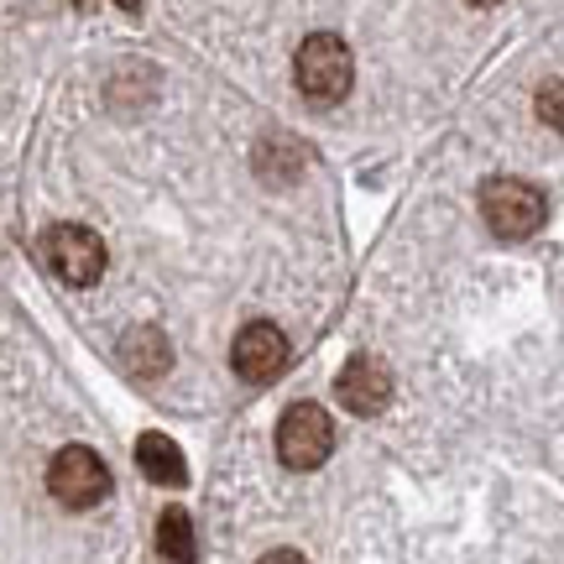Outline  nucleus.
<instances>
[{
  "mask_svg": "<svg viewBox=\"0 0 564 564\" xmlns=\"http://www.w3.org/2000/svg\"><path fill=\"white\" fill-rule=\"evenodd\" d=\"M121 6H126V11H137V6H141V0H121Z\"/></svg>",
  "mask_w": 564,
  "mask_h": 564,
  "instance_id": "obj_14",
  "label": "nucleus"
},
{
  "mask_svg": "<svg viewBox=\"0 0 564 564\" xmlns=\"http://www.w3.org/2000/svg\"><path fill=\"white\" fill-rule=\"evenodd\" d=\"M335 449V423L319 403H293L278 419V460L288 470H319Z\"/></svg>",
  "mask_w": 564,
  "mask_h": 564,
  "instance_id": "obj_3",
  "label": "nucleus"
},
{
  "mask_svg": "<svg viewBox=\"0 0 564 564\" xmlns=\"http://www.w3.org/2000/svg\"><path fill=\"white\" fill-rule=\"evenodd\" d=\"M257 564H308V560H303L299 549H272V554H262Z\"/></svg>",
  "mask_w": 564,
  "mask_h": 564,
  "instance_id": "obj_12",
  "label": "nucleus"
},
{
  "mask_svg": "<svg viewBox=\"0 0 564 564\" xmlns=\"http://www.w3.org/2000/svg\"><path fill=\"white\" fill-rule=\"evenodd\" d=\"M288 361H293V345H288V335H282L278 324H267V319H251L236 335V345H230V366L251 387L278 382L282 371H288Z\"/></svg>",
  "mask_w": 564,
  "mask_h": 564,
  "instance_id": "obj_6",
  "label": "nucleus"
},
{
  "mask_svg": "<svg viewBox=\"0 0 564 564\" xmlns=\"http://www.w3.org/2000/svg\"><path fill=\"white\" fill-rule=\"evenodd\" d=\"M158 554L167 564H199V539H194V518L183 507H167L158 518Z\"/></svg>",
  "mask_w": 564,
  "mask_h": 564,
  "instance_id": "obj_10",
  "label": "nucleus"
},
{
  "mask_svg": "<svg viewBox=\"0 0 564 564\" xmlns=\"http://www.w3.org/2000/svg\"><path fill=\"white\" fill-rule=\"evenodd\" d=\"M335 403L356 419H377L387 403H392V371L377 356H350L345 371L335 377Z\"/></svg>",
  "mask_w": 564,
  "mask_h": 564,
  "instance_id": "obj_7",
  "label": "nucleus"
},
{
  "mask_svg": "<svg viewBox=\"0 0 564 564\" xmlns=\"http://www.w3.org/2000/svg\"><path fill=\"white\" fill-rule=\"evenodd\" d=\"M42 257L58 272L68 288H95L105 278V241L89 230V225H53L47 241H42Z\"/></svg>",
  "mask_w": 564,
  "mask_h": 564,
  "instance_id": "obj_5",
  "label": "nucleus"
},
{
  "mask_svg": "<svg viewBox=\"0 0 564 564\" xmlns=\"http://www.w3.org/2000/svg\"><path fill=\"white\" fill-rule=\"evenodd\" d=\"M293 79H299L303 100L340 105L350 95V84H356V58L335 32H314V37H303L299 58H293Z\"/></svg>",
  "mask_w": 564,
  "mask_h": 564,
  "instance_id": "obj_1",
  "label": "nucleus"
},
{
  "mask_svg": "<svg viewBox=\"0 0 564 564\" xmlns=\"http://www.w3.org/2000/svg\"><path fill=\"white\" fill-rule=\"evenodd\" d=\"M47 491H53V502H63L68 512H84V507L105 502V491H110V470L95 449H84V444H68L53 455L47 465Z\"/></svg>",
  "mask_w": 564,
  "mask_h": 564,
  "instance_id": "obj_4",
  "label": "nucleus"
},
{
  "mask_svg": "<svg viewBox=\"0 0 564 564\" xmlns=\"http://www.w3.org/2000/svg\"><path fill=\"white\" fill-rule=\"evenodd\" d=\"M137 470L152 486H183L188 481V460L167 434H141L137 440Z\"/></svg>",
  "mask_w": 564,
  "mask_h": 564,
  "instance_id": "obj_9",
  "label": "nucleus"
},
{
  "mask_svg": "<svg viewBox=\"0 0 564 564\" xmlns=\"http://www.w3.org/2000/svg\"><path fill=\"white\" fill-rule=\"evenodd\" d=\"M533 110H539V121L564 131V79H549L539 95H533Z\"/></svg>",
  "mask_w": 564,
  "mask_h": 564,
  "instance_id": "obj_11",
  "label": "nucleus"
},
{
  "mask_svg": "<svg viewBox=\"0 0 564 564\" xmlns=\"http://www.w3.org/2000/svg\"><path fill=\"white\" fill-rule=\"evenodd\" d=\"M121 361L137 382H158V377H167V366H173V345H167V335H162L158 324H137L121 340Z\"/></svg>",
  "mask_w": 564,
  "mask_h": 564,
  "instance_id": "obj_8",
  "label": "nucleus"
},
{
  "mask_svg": "<svg viewBox=\"0 0 564 564\" xmlns=\"http://www.w3.org/2000/svg\"><path fill=\"white\" fill-rule=\"evenodd\" d=\"M465 6H481V11H486V6H502V0H465Z\"/></svg>",
  "mask_w": 564,
  "mask_h": 564,
  "instance_id": "obj_13",
  "label": "nucleus"
},
{
  "mask_svg": "<svg viewBox=\"0 0 564 564\" xmlns=\"http://www.w3.org/2000/svg\"><path fill=\"white\" fill-rule=\"evenodd\" d=\"M481 215L502 241H528V236L544 230L549 204H544V194L523 178H491L481 188Z\"/></svg>",
  "mask_w": 564,
  "mask_h": 564,
  "instance_id": "obj_2",
  "label": "nucleus"
}]
</instances>
